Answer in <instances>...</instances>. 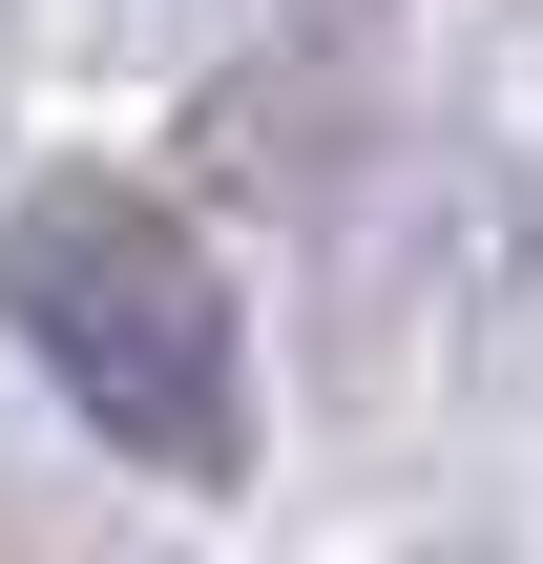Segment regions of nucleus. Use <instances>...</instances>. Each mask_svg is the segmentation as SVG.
I'll return each mask as SVG.
<instances>
[{"label": "nucleus", "mask_w": 543, "mask_h": 564, "mask_svg": "<svg viewBox=\"0 0 543 564\" xmlns=\"http://www.w3.org/2000/svg\"><path fill=\"white\" fill-rule=\"evenodd\" d=\"M0 335L42 356V398L105 440V460H146V481H251V314H230V272H209V230L188 209H146V188H21L0 209Z\"/></svg>", "instance_id": "nucleus-1"}]
</instances>
